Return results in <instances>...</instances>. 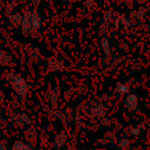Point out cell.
I'll list each match as a JSON object with an SVG mask.
<instances>
[{
	"mask_svg": "<svg viewBox=\"0 0 150 150\" xmlns=\"http://www.w3.org/2000/svg\"><path fill=\"white\" fill-rule=\"evenodd\" d=\"M22 20H23V15L20 14V13H16V14H14V15L11 16V21L15 26H20L22 23Z\"/></svg>",
	"mask_w": 150,
	"mask_h": 150,
	"instance_id": "cell-2",
	"label": "cell"
},
{
	"mask_svg": "<svg viewBox=\"0 0 150 150\" xmlns=\"http://www.w3.org/2000/svg\"><path fill=\"white\" fill-rule=\"evenodd\" d=\"M62 1H68V0H62Z\"/></svg>",
	"mask_w": 150,
	"mask_h": 150,
	"instance_id": "cell-3",
	"label": "cell"
},
{
	"mask_svg": "<svg viewBox=\"0 0 150 150\" xmlns=\"http://www.w3.org/2000/svg\"><path fill=\"white\" fill-rule=\"evenodd\" d=\"M22 32L25 34H29L35 32L36 29H39L40 27V18L35 12H29L26 13L23 15V20H22Z\"/></svg>",
	"mask_w": 150,
	"mask_h": 150,
	"instance_id": "cell-1",
	"label": "cell"
}]
</instances>
